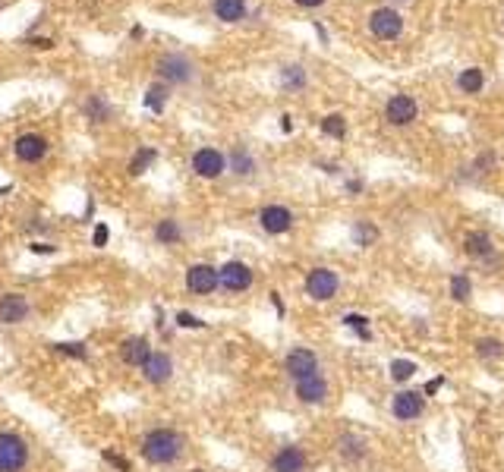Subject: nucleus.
Returning a JSON list of instances; mask_svg holds the SVG:
<instances>
[{
    "instance_id": "nucleus-1",
    "label": "nucleus",
    "mask_w": 504,
    "mask_h": 472,
    "mask_svg": "<svg viewBox=\"0 0 504 472\" xmlns=\"http://www.w3.org/2000/svg\"><path fill=\"white\" fill-rule=\"evenodd\" d=\"M183 435L173 428H154L145 435L142 441V460L152 463V466H171V463H177L180 457H183Z\"/></svg>"
},
{
    "instance_id": "nucleus-2",
    "label": "nucleus",
    "mask_w": 504,
    "mask_h": 472,
    "mask_svg": "<svg viewBox=\"0 0 504 472\" xmlns=\"http://www.w3.org/2000/svg\"><path fill=\"white\" fill-rule=\"evenodd\" d=\"M154 73H158L161 82H167L171 89H180V85H192L199 76V66L196 60L190 57V54L183 51H167L158 57V63H154Z\"/></svg>"
},
{
    "instance_id": "nucleus-3",
    "label": "nucleus",
    "mask_w": 504,
    "mask_h": 472,
    "mask_svg": "<svg viewBox=\"0 0 504 472\" xmlns=\"http://www.w3.org/2000/svg\"><path fill=\"white\" fill-rule=\"evenodd\" d=\"M190 167H192V173H196L199 180H218V177H224L227 173V154L221 151V148H214V145H202V148L192 151Z\"/></svg>"
},
{
    "instance_id": "nucleus-4",
    "label": "nucleus",
    "mask_w": 504,
    "mask_h": 472,
    "mask_svg": "<svg viewBox=\"0 0 504 472\" xmlns=\"http://www.w3.org/2000/svg\"><path fill=\"white\" fill-rule=\"evenodd\" d=\"M369 32H372V38H379V42H398L403 35V16L394 6H375V10L369 13Z\"/></svg>"
},
{
    "instance_id": "nucleus-5",
    "label": "nucleus",
    "mask_w": 504,
    "mask_h": 472,
    "mask_svg": "<svg viewBox=\"0 0 504 472\" xmlns=\"http://www.w3.org/2000/svg\"><path fill=\"white\" fill-rule=\"evenodd\" d=\"M29 463V444L16 431H0V472H23Z\"/></svg>"
},
{
    "instance_id": "nucleus-6",
    "label": "nucleus",
    "mask_w": 504,
    "mask_h": 472,
    "mask_svg": "<svg viewBox=\"0 0 504 472\" xmlns=\"http://www.w3.org/2000/svg\"><path fill=\"white\" fill-rule=\"evenodd\" d=\"M419 117V101L407 92H394L385 101V123L388 126H410Z\"/></svg>"
},
{
    "instance_id": "nucleus-7",
    "label": "nucleus",
    "mask_w": 504,
    "mask_h": 472,
    "mask_svg": "<svg viewBox=\"0 0 504 472\" xmlns=\"http://www.w3.org/2000/svg\"><path fill=\"white\" fill-rule=\"evenodd\" d=\"M340 290V278L334 268H312V271L306 274V296L315 302H328L334 299Z\"/></svg>"
},
{
    "instance_id": "nucleus-8",
    "label": "nucleus",
    "mask_w": 504,
    "mask_h": 472,
    "mask_svg": "<svg viewBox=\"0 0 504 472\" xmlns=\"http://www.w3.org/2000/svg\"><path fill=\"white\" fill-rule=\"evenodd\" d=\"M391 413L398 422H416L426 413V394L422 390H398L391 397Z\"/></svg>"
},
{
    "instance_id": "nucleus-9",
    "label": "nucleus",
    "mask_w": 504,
    "mask_h": 472,
    "mask_svg": "<svg viewBox=\"0 0 504 472\" xmlns=\"http://www.w3.org/2000/svg\"><path fill=\"white\" fill-rule=\"evenodd\" d=\"M259 227L265 230L268 236H284L293 230V211L287 205H278V201H271V205H265L259 211Z\"/></svg>"
},
{
    "instance_id": "nucleus-10",
    "label": "nucleus",
    "mask_w": 504,
    "mask_h": 472,
    "mask_svg": "<svg viewBox=\"0 0 504 472\" xmlns=\"http://www.w3.org/2000/svg\"><path fill=\"white\" fill-rule=\"evenodd\" d=\"M218 274H221V287H224L227 293H243V290L252 287V278H255L252 268L240 259H231L227 265H221Z\"/></svg>"
},
{
    "instance_id": "nucleus-11",
    "label": "nucleus",
    "mask_w": 504,
    "mask_h": 472,
    "mask_svg": "<svg viewBox=\"0 0 504 472\" xmlns=\"http://www.w3.org/2000/svg\"><path fill=\"white\" fill-rule=\"evenodd\" d=\"M51 142L42 136V132H23L16 142H13V154H16V161H23V164H38V161H44V154H48Z\"/></svg>"
},
{
    "instance_id": "nucleus-12",
    "label": "nucleus",
    "mask_w": 504,
    "mask_h": 472,
    "mask_svg": "<svg viewBox=\"0 0 504 472\" xmlns=\"http://www.w3.org/2000/svg\"><path fill=\"white\" fill-rule=\"evenodd\" d=\"M186 287H190V293H196V296H211L214 290L221 287L218 268H214V265H205V261L192 265L190 271H186Z\"/></svg>"
},
{
    "instance_id": "nucleus-13",
    "label": "nucleus",
    "mask_w": 504,
    "mask_h": 472,
    "mask_svg": "<svg viewBox=\"0 0 504 472\" xmlns=\"http://www.w3.org/2000/svg\"><path fill=\"white\" fill-rule=\"evenodd\" d=\"M284 372L290 375L293 381L315 375V372H319V356H315V349H309V347H293L290 353H287V359H284Z\"/></svg>"
},
{
    "instance_id": "nucleus-14",
    "label": "nucleus",
    "mask_w": 504,
    "mask_h": 472,
    "mask_svg": "<svg viewBox=\"0 0 504 472\" xmlns=\"http://www.w3.org/2000/svg\"><path fill=\"white\" fill-rule=\"evenodd\" d=\"M293 390H297V400L306 403V406H319V403L328 400V381H325V375L321 372L293 381Z\"/></svg>"
},
{
    "instance_id": "nucleus-15",
    "label": "nucleus",
    "mask_w": 504,
    "mask_h": 472,
    "mask_svg": "<svg viewBox=\"0 0 504 472\" xmlns=\"http://www.w3.org/2000/svg\"><path fill=\"white\" fill-rule=\"evenodd\" d=\"M32 315V302L23 293H6L0 296V325H23Z\"/></svg>"
},
{
    "instance_id": "nucleus-16",
    "label": "nucleus",
    "mask_w": 504,
    "mask_h": 472,
    "mask_svg": "<svg viewBox=\"0 0 504 472\" xmlns=\"http://www.w3.org/2000/svg\"><path fill=\"white\" fill-rule=\"evenodd\" d=\"M309 463L306 450L300 447V444H287V447H281L278 454L271 457V472H302Z\"/></svg>"
},
{
    "instance_id": "nucleus-17",
    "label": "nucleus",
    "mask_w": 504,
    "mask_h": 472,
    "mask_svg": "<svg viewBox=\"0 0 504 472\" xmlns=\"http://www.w3.org/2000/svg\"><path fill=\"white\" fill-rule=\"evenodd\" d=\"M463 252H467V259H473V261H486V259H492L495 255V242H492V236H488L486 230H469L467 236H463Z\"/></svg>"
},
{
    "instance_id": "nucleus-18",
    "label": "nucleus",
    "mask_w": 504,
    "mask_h": 472,
    "mask_svg": "<svg viewBox=\"0 0 504 472\" xmlns=\"http://www.w3.org/2000/svg\"><path fill=\"white\" fill-rule=\"evenodd\" d=\"M211 13L218 23L224 25H240L250 16V4L246 0H211Z\"/></svg>"
},
{
    "instance_id": "nucleus-19",
    "label": "nucleus",
    "mask_w": 504,
    "mask_h": 472,
    "mask_svg": "<svg viewBox=\"0 0 504 472\" xmlns=\"http://www.w3.org/2000/svg\"><path fill=\"white\" fill-rule=\"evenodd\" d=\"M173 375V359L167 353H152L142 366V378L149 384H167Z\"/></svg>"
},
{
    "instance_id": "nucleus-20",
    "label": "nucleus",
    "mask_w": 504,
    "mask_h": 472,
    "mask_svg": "<svg viewBox=\"0 0 504 472\" xmlns=\"http://www.w3.org/2000/svg\"><path fill=\"white\" fill-rule=\"evenodd\" d=\"M82 113L89 123H111L113 120V104L107 101V94L101 92H92L89 98L82 101Z\"/></svg>"
},
{
    "instance_id": "nucleus-21",
    "label": "nucleus",
    "mask_w": 504,
    "mask_h": 472,
    "mask_svg": "<svg viewBox=\"0 0 504 472\" xmlns=\"http://www.w3.org/2000/svg\"><path fill=\"white\" fill-rule=\"evenodd\" d=\"M152 353H154V349L149 347V340H145V337H126V340L120 343V359H123L126 366L142 368L145 359H149Z\"/></svg>"
},
{
    "instance_id": "nucleus-22",
    "label": "nucleus",
    "mask_w": 504,
    "mask_h": 472,
    "mask_svg": "<svg viewBox=\"0 0 504 472\" xmlns=\"http://www.w3.org/2000/svg\"><path fill=\"white\" fill-rule=\"evenodd\" d=\"M227 170L233 173V177H252L255 170H259V161L252 158V151L246 145H237L231 148V154H227Z\"/></svg>"
},
{
    "instance_id": "nucleus-23",
    "label": "nucleus",
    "mask_w": 504,
    "mask_h": 472,
    "mask_svg": "<svg viewBox=\"0 0 504 472\" xmlns=\"http://www.w3.org/2000/svg\"><path fill=\"white\" fill-rule=\"evenodd\" d=\"M278 82H281V89L284 92H302L309 85V73H306V66L302 63H281L278 66Z\"/></svg>"
},
{
    "instance_id": "nucleus-24",
    "label": "nucleus",
    "mask_w": 504,
    "mask_h": 472,
    "mask_svg": "<svg viewBox=\"0 0 504 472\" xmlns=\"http://www.w3.org/2000/svg\"><path fill=\"white\" fill-rule=\"evenodd\" d=\"M457 89H460V94H482L486 92V70L482 66H463L457 73Z\"/></svg>"
},
{
    "instance_id": "nucleus-25",
    "label": "nucleus",
    "mask_w": 504,
    "mask_h": 472,
    "mask_svg": "<svg viewBox=\"0 0 504 472\" xmlns=\"http://www.w3.org/2000/svg\"><path fill=\"white\" fill-rule=\"evenodd\" d=\"M167 101H171V85L167 82H152L149 89H145L142 94V104H145V111H152V113H161L167 107Z\"/></svg>"
},
{
    "instance_id": "nucleus-26",
    "label": "nucleus",
    "mask_w": 504,
    "mask_h": 472,
    "mask_svg": "<svg viewBox=\"0 0 504 472\" xmlns=\"http://www.w3.org/2000/svg\"><path fill=\"white\" fill-rule=\"evenodd\" d=\"M154 240L161 242V246H177L180 240H183V227H180L177 218H161L158 224H154Z\"/></svg>"
},
{
    "instance_id": "nucleus-27",
    "label": "nucleus",
    "mask_w": 504,
    "mask_h": 472,
    "mask_svg": "<svg viewBox=\"0 0 504 472\" xmlns=\"http://www.w3.org/2000/svg\"><path fill=\"white\" fill-rule=\"evenodd\" d=\"M338 450H340V457H344L347 463H359L362 457H366V441H362L359 435H340Z\"/></svg>"
},
{
    "instance_id": "nucleus-28",
    "label": "nucleus",
    "mask_w": 504,
    "mask_h": 472,
    "mask_svg": "<svg viewBox=\"0 0 504 472\" xmlns=\"http://www.w3.org/2000/svg\"><path fill=\"white\" fill-rule=\"evenodd\" d=\"M319 130H321V136H328V139H347V117L344 113H325V117L319 120Z\"/></svg>"
},
{
    "instance_id": "nucleus-29",
    "label": "nucleus",
    "mask_w": 504,
    "mask_h": 472,
    "mask_svg": "<svg viewBox=\"0 0 504 472\" xmlns=\"http://www.w3.org/2000/svg\"><path fill=\"white\" fill-rule=\"evenodd\" d=\"M154 161H158V148L142 145L136 154H133V161H130V167H126V170H130V177H142V173L149 170Z\"/></svg>"
},
{
    "instance_id": "nucleus-30",
    "label": "nucleus",
    "mask_w": 504,
    "mask_h": 472,
    "mask_svg": "<svg viewBox=\"0 0 504 472\" xmlns=\"http://www.w3.org/2000/svg\"><path fill=\"white\" fill-rule=\"evenodd\" d=\"M448 293H451L454 302H469V296H473V280H469V274H451Z\"/></svg>"
},
{
    "instance_id": "nucleus-31",
    "label": "nucleus",
    "mask_w": 504,
    "mask_h": 472,
    "mask_svg": "<svg viewBox=\"0 0 504 472\" xmlns=\"http://www.w3.org/2000/svg\"><path fill=\"white\" fill-rule=\"evenodd\" d=\"M353 242H356L359 249L375 246V242H379V227H375L372 221H356V227H353Z\"/></svg>"
},
{
    "instance_id": "nucleus-32",
    "label": "nucleus",
    "mask_w": 504,
    "mask_h": 472,
    "mask_svg": "<svg viewBox=\"0 0 504 472\" xmlns=\"http://www.w3.org/2000/svg\"><path fill=\"white\" fill-rule=\"evenodd\" d=\"M476 356H479V359H501L504 340L501 337H479V340H476Z\"/></svg>"
},
{
    "instance_id": "nucleus-33",
    "label": "nucleus",
    "mask_w": 504,
    "mask_h": 472,
    "mask_svg": "<svg viewBox=\"0 0 504 472\" xmlns=\"http://www.w3.org/2000/svg\"><path fill=\"white\" fill-rule=\"evenodd\" d=\"M416 372H419V366H416L413 359H394L391 362V381H398V384H407Z\"/></svg>"
},
{
    "instance_id": "nucleus-34",
    "label": "nucleus",
    "mask_w": 504,
    "mask_h": 472,
    "mask_svg": "<svg viewBox=\"0 0 504 472\" xmlns=\"http://www.w3.org/2000/svg\"><path fill=\"white\" fill-rule=\"evenodd\" d=\"M495 164H498V154L488 148V151H479V154H476L473 170H476V173H488V170H495Z\"/></svg>"
},
{
    "instance_id": "nucleus-35",
    "label": "nucleus",
    "mask_w": 504,
    "mask_h": 472,
    "mask_svg": "<svg viewBox=\"0 0 504 472\" xmlns=\"http://www.w3.org/2000/svg\"><path fill=\"white\" fill-rule=\"evenodd\" d=\"M54 349H57V353H66V356H76V359H85V356H89L85 343H54Z\"/></svg>"
},
{
    "instance_id": "nucleus-36",
    "label": "nucleus",
    "mask_w": 504,
    "mask_h": 472,
    "mask_svg": "<svg viewBox=\"0 0 504 472\" xmlns=\"http://www.w3.org/2000/svg\"><path fill=\"white\" fill-rule=\"evenodd\" d=\"M344 325L350 328V330H356V334H362V330H369V318H366V315L350 312V315H344Z\"/></svg>"
},
{
    "instance_id": "nucleus-37",
    "label": "nucleus",
    "mask_w": 504,
    "mask_h": 472,
    "mask_svg": "<svg viewBox=\"0 0 504 472\" xmlns=\"http://www.w3.org/2000/svg\"><path fill=\"white\" fill-rule=\"evenodd\" d=\"M107 240H111V227H107V224H95V230H92V246L104 249Z\"/></svg>"
},
{
    "instance_id": "nucleus-38",
    "label": "nucleus",
    "mask_w": 504,
    "mask_h": 472,
    "mask_svg": "<svg viewBox=\"0 0 504 472\" xmlns=\"http://www.w3.org/2000/svg\"><path fill=\"white\" fill-rule=\"evenodd\" d=\"M101 457H104V460L111 463V466L117 469V472H130V469H133V466H130V460H123V457H120V454H113V450H104Z\"/></svg>"
},
{
    "instance_id": "nucleus-39",
    "label": "nucleus",
    "mask_w": 504,
    "mask_h": 472,
    "mask_svg": "<svg viewBox=\"0 0 504 472\" xmlns=\"http://www.w3.org/2000/svg\"><path fill=\"white\" fill-rule=\"evenodd\" d=\"M25 44L35 47V51H51L54 38H48V35H25Z\"/></svg>"
},
{
    "instance_id": "nucleus-40",
    "label": "nucleus",
    "mask_w": 504,
    "mask_h": 472,
    "mask_svg": "<svg viewBox=\"0 0 504 472\" xmlns=\"http://www.w3.org/2000/svg\"><path fill=\"white\" fill-rule=\"evenodd\" d=\"M173 321H177L180 328H205V321L196 318L192 312H177V318H173Z\"/></svg>"
},
{
    "instance_id": "nucleus-41",
    "label": "nucleus",
    "mask_w": 504,
    "mask_h": 472,
    "mask_svg": "<svg viewBox=\"0 0 504 472\" xmlns=\"http://www.w3.org/2000/svg\"><path fill=\"white\" fill-rule=\"evenodd\" d=\"M441 384H445V378H432V381H426V387H422V394H426V397H432V394H438V390H441Z\"/></svg>"
},
{
    "instance_id": "nucleus-42",
    "label": "nucleus",
    "mask_w": 504,
    "mask_h": 472,
    "mask_svg": "<svg viewBox=\"0 0 504 472\" xmlns=\"http://www.w3.org/2000/svg\"><path fill=\"white\" fill-rule=\"evenodd\" d=\"M29 249L35 255H54V252H57V246H51V242H32Z\"/></svg>"
},
{
    "instance_id": "nucleus-43",
    "label": "nucleus",
    "mask_w": 504,
    "mask_h": 472,
    "mask_svg": "<svg viewBox=\"0 0 504 472\" xmlns=\"http://www.w3.org/2000/svg\"><path fill=\"white\" fill-rule=\"evenodd\" d=\"M293 4H297L300 10H321L328 0H293Z\"/></svg>"
},
{
    "instance_id": "nucleus-44",
    "label": "nucleus",
    "mask_w": 504,
    "mask_h": 472,
    "mask_svg": "<svg viewBox=\"0 0 504 472\" xmlns=\"http://www.w3.org/2000/svg\"><path fill=\"white\" fill-rule=\"evenodd\" d=\"M268 299H271V306H274V312H278V318H284V299H281V293H268Z\"/></svg>"
},
{
    "instance_id": "nucleus-45",
    "label": "nucleus",
    "mask_w": 504,
    "mask_h": 472,
    "mask_svg": "<svg viewBox=\"0 0 504 472\" xmlns=\"http://www.w3.org/2000/svg\"><path fill=\"white\" fill-rule=\"evenodd\" d=\"M278 123H281V132H284V136H287V132H293V117H290V113H281Z\"/></svg>"
},
{
    "instance_id": "nucleus-46",
    "label": "nucleus",
    "mask_w": 504,
    "mask_h": 472,
    "mask_svg": "<svg viewBox=\"0 0 504 472\" xmlns=\"http://www.w3.org/2000/svg\"><path fill=\"white\" fill-rule=\"evenodd\" d=\"M344 189H347V192H350V195H359V192H362V180H359V177L347 180V186H344Z\"/></svg>"
},
{
    "instance_id": "nucleus-47",
    "label": "nucleus",
    "mask_w": 504,
    "mask_h": 472,
    "mask_svg": "<svg viewBox=\"0 0 504 472\" xmlns=\"http://www.w3.org/2000/svg\"><path fill=\"white\" fill-rule=\"evenodd\" d=\"M315 35H319V42H321V44H328V29H325L321 23H315Z\"/></svg>"
},
{
    "instance_id": "nucleus-48",
    "label": "nucleus",
    "mask_w": 504,
    "mask_h": 472,
    "mask_svg": "<svg viewBox=\"0 0 504 472\" xmlns=\"http://www.w3.org/2000/svg\"><path fill=\"white\" fill-rule=\"evenodd\" d=\"M142 35H145L142 25H133V29H130V38H142Z\"/></svg>"
},
{
    "instance_id": "nucleus-49",
    "label": "nucleus",
    "mask_w": 504,
    "mask_h": 472,
    "mask_svg": "<svg viewBox=\"0 0 504 472\" xmlns=\"http://www.w3.org/2000/svg\"><path fill=\"white\" fill-rule=\"evenodd\" d=\"M391 4H410V0H391Z\"/></svg>"
},
{
    "instance_id": "nucleus-50",
    "label": "nucleus",
    "mask_w": 504,
    "mask_h": 472,
    "mask_svg": "<svg viewBox=\"0 0 504 472\" xmlns=\"http://www.w3.org/2000/svg\"><path fill=\"white\" fill-rule=\"evenodd\" d=\"M501 25H504V16H501Z\"/></svg>"
},
{
    "instance_id": "nucleus-51",
    "label": "nucleus",
    "mask_w": 504,
    "mask_h": 472,
    "mask_svg": "<svg viewBox=\"0 0 504 472\" xmlns=\"http://www.w3.org/2000/svg\"><path fill=\"white\" fill-rule=\"evenodd\" d=\"M0 6H4V4H0Z\"/></svg>"
}]
</instances>
